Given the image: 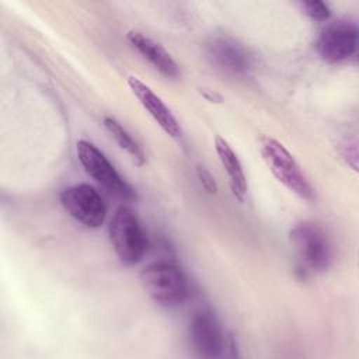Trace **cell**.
<instances>
[{
    "label": "cell",
    "mask_w": 359,
    "mask_h": 359,
    "mask_svg": "<svg viewBox=\"0 0 359 359\" xmlns=\"http://www.w3.org/2000/svg\"><path fill=\"white\" fill-rule=\"evenodd\" d=\"M63 209L81 224L97 229L107 216V208L101 195L88 184H77L60 194Z\"/></svg>",
    "instance_id": "6"
},
{
    "label": "cell",
    "mask_w": 359,
    "mask_h": 359,
    "mask_svg": "<svg viewBox=\"0 0 359 359\" xmlns=\"http://www.w3.org/2000/svg\"><path fill=\"white\" fill-rule=\"evenodd\" d=\"M208 56L217 67L233 74H244L250 69L248 53L229 38H215L208 45Z\"/></svg>",
    "instance_id": "11"
},
{
    "label": "cell",
    "mask_w": 359,
    "mask_h": 359,
    "mask_svg": "<svg viewBox=\"0 0 359 359\" xmlns=\"http://www.w3.org/2000/svg\"><path fill=\"white\" fill-rule=\"evenodd\" d=\"M289 238L306 271L324 272L332 261V248L324 230L314 223L303 222L296 224Z\"/></svg>",
    "instance_id": "4"
},
{
    "label": "cell",
    "mask_w": 359,
    "mask_h": 359,
    "mask_svg": "<svg viewBox=\"0 0 359 359\" xmlns=\"http://www.w3.org/2000/svg\"><path fill=\"white\" fill-rule=\"evenodd\" d=\"M192 348L203 358H216L223 349V331L210 310L196 311L189 323Z\"/></svg>",
    "instance_id": "8"
},
{
    "label": "cell",
    "mask_w": 359,
    "mask_h": 359,
    "mask_svg": "<svg viewBox=\"0 0 359 359\" xmlns=\"http://www.w3.org/2000/svg\"><path fill=\"white\" fill-rule=\"evenodd\" d=\"M302 6L304 8V13L316 21H325L330 18L331 11H330V7L324 1L311 0V1H304Z\"/></svg>",
    "instance_id": "14"
},
{
    "label": "cell",
    "mask_w": 359,
    "mask_h": 359,
    "mask_svg": "<svg viewBox=\"0 0 359 359\" xmlns=\"http://www.w3.org/2000/svg\"><path fill=\"white\" fill-rule=\"evenodd\" d=\"M109 241L116 257L126 265L137 264L146 250L147 238L133 210L121 206L109 222Z\"/></svg>",
    "instance_id": "2"
},
{
    "label": "cell",
    "mask_w": 359,
    "mask_h": 359,
    "mask_svg": "<svg viewBox=\"0 0 359 359\" xmlns=\"http://www.w3.org/2000/svg\"><path fill=\"white\" fill-rule=\"evenodd\" d=\"M198 177L201 180L202 187L209 192V194H215L217 191V185L216 181L213 178V175L203 167H198Z\"/></svg>",
    "instance_id": "15"
},
{
    "label": "cell",
    "mask_w": 359,
    "mask_h": 359,
    "mask_svg": "<svg viewBox=\"0 0 359 359\" xmlns=\"http://www.w3.org/2000/svg\"><path fill=\"white\" fill-rule=\"evenodd\" d=\"M130 45L147 59L163 76L177 79L180 76V67L171 55L154 39L144 35L140 31H129L126 35Z\"/></svg>",
    "instance_id": "10"
},
{
    "label": "cell",
    "mask_w": 359,
    "mask_h": 359,
    "mask_svg": "<svg viewBox=\"0 0 359 359\" xmlns=\"http://www.w3.org/2000/svg\"><path fill=\"white\" fill-rule=\"evenodd\" d=\"M146 293L160 306L177 307L188 296V283L181 268L171 262H156L139 273Z\"/></svg>",
    "instance_id": "1"
},
{
    "label": "cell",
    "mask_w": 359,
    "mask_h": 359,
    "mask_svg": "<svg viewBox=\"0 0 359 359\" xmlns=\"http://www.w3.org/2000/svg\"><path fill=\"white\" fill-rule=\"evenodd\" d=\"M261 154L275 178L282 182L289 191L304 201H311L314 196L313 188L307 181L300 165L289 150L272 137L261 139Z\"/></svg>",
    "instance_id": "3"
},
{
    "label": "cell",
    "mask_w": 359,
    "mask_h": 359,
    "mask_svg": "<svg viewBox=\"0 0 359 359\" xmlns=\"http://www.w3.org/2000/svg\"><path fill=\"white\" fill-rule=\"evenodd\" d=\"M128 84L132 93L136 95L143 108L151 115V118L158 123V126L171 137L178 139L182 135V129L170 111V108L163 102V100L142 80L137 77H128Z\"/></svg>",
    "instance_id": "9"
},
{
    "label": "cell",
    "mask_w": 359,
    "mask_h": 359,
    "mask_svg": "<svg viewBox=\"0 0 359 359\" xmlns=\"http://www.w3.org/2000/svg\"><path fill=\"white\" fill-rule=\"evenodd\" d=\"M76 151L79 161L81 163L86 172L93 180H95L101 187H104L108 192L123 199L135 198L133 189L118 174V171L105 157V154L100 149H97L91 142H87L84 139L79 140Z\"/></svg>",
    "instance_id": "5"
},
{
    "label": "cell",
    "mask_w": 359,
    "mask_h": 359,
    "mask_svg": "<svg viewBox=\"0 0 359 359\" xmlns=\"http://www.w3.org/2000/svg\"><path fill=\"white\" fill-rule=\"evenodd\" d=\"M102 123L108 130V133L111 135V137L118 143V146L130 156L132 161L139 167L144 165L146 163L144 151L140 147V144L132 137V135L112 116H105Z\"/></svg>",
    "instance_id": "13"
},
{
    "label": "cell",
    "mask_w": 359,
    "mask_h": 359,
    "mask_svg": "<svg viewBox=\"0 0 359 359\" xmlns=\"http://www.w3.org/2000/svg\"><path fill=\"white\" fill-rule=\"evenodd\" d=\"M358 46V27L349 20H338L327 25L317 38L316 49L327 63L349 59Z\"/></svg>",
    "instance_id": "7"
},
{
    "label": "cell",
    "mask_w": 359,
    "mask_h": 359,
    "mask_svg": "<svg viewBox=\"0 0 359 359\" xmlns=\"http://www.w3.org/2000/svg\"><path fill=\"white\" fill-rule=\"evenodd\" d=\"M215 149L219 156V160L227 174L229 185L231 189L233 196L238 202H244L245 194H247V180L243 170V165L231 149V146L220 136H216L215 139Z\"/></svg>",
    "instance_id": "12"
}]
</instances>
